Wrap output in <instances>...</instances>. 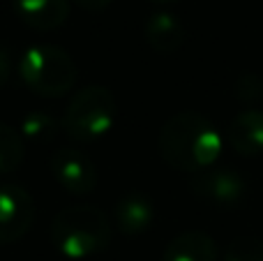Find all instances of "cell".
I'll list each match as a JSON object with an SVG mask.
<instances>
[{"label":"cell","instance_id":"cell-15","mask_svg":"<svg viewBox=\"0 0 263 261\" xmlns=\"http://www.w3.org/2000/svg\"><path fill=\"white\" fill-rule=\"evenodd\" d=\"M224 261H263V240L245 236L229 243Z\"/></svg>","mask_w":263,"mask_h":261},{"label":"cell","instance_id":"cell-8","mask_svg":"<svg viewBox=\"0 0 263 261\" xmlns=\"http://www.w3.org/2000/svg\"><path fill=\"white\" fill-rule=\"evenodd\" d=\"M153 220H155L153 199L145 197L143 192L123 194L114 206V225L125 236L143 234L145 229L153 227Z\"/></svg>","mask_w":263,"mask_h":261},{"label":"cell","instance_id":"cell-18","mask_svg":"<svg viewBox=\"0 0 263 261\" xmlns=\"http://www.w3.org/2000/svg\"><path fill=\"white\" fill-rule=\"evenodd\" d=\"M7 77H9V55L5 49H0V86L7 81Z\"/></svg>","mask_w":263,"mask_h":261},{"label":"cell","instance_id":"cell-19","mask_svg":"<svg viewBox=\"0 0 263 261\" xmlns=\"http://www.w3.org/2000/svg\"><path fill=\"white\" fill-rule=\"evenodd\" d=\"M157 5H173V3H180V0H153Z\"/></svg>","mask_w":263,"mask_h":261},{"label":"cell","instance_id":"cell-6","mask_svg":"<svg viewBox=\"0 0 263 261\" xmlns=\"http://www.w3.org/2000/svg\"><path fill=\"white\" fill-rule=\"evenodd\" d=\"M35 201L16 183L0 185V243H14L30 231L35 222Z\"/></svg>","mask_w":263,"mask_h":261},{"label":"cell","instance_id":"cell-3","mask_svg":"<svg viewBox=\"0 0 263 261\" xmlns=\"http://www.w3.org/2000/svg\"><path fill=\"white\" fill-rule=\"evenodd\" d=\"M21 81L35 95L60 97L77 83V65L65 49L53 44H32L18 60Z\"/></svg>","mask_w":263,"mask_h":261},{"label":"cell","instance_id":"cell-16","mask_svg":"<svg viewBox=\"0 0 263 261\" xmlns=\"http://www.w3.org/2000/svg\"><path fill=\"white\" fill-rule=\"evenodd\" d=\"M238 97L240 100H261L263 97V81L256 74H242L238 79Z\"/></svg>","mask_w":263,"mask_h":261},{"label":"cell","instance_id":"cell-13","mask_svg":"<svg viewBox=\"0 0 263 261\" xmlns=\"http://www.w3.org/2000/svg\"><path fill=\"white\" fill-rule=\"evenodd\" d=\"M18 129H21V132H18L21 139H26V141H30V143L46 146V143H51L58 137L60 123L51 114H46V111H28L21 118Z\"/></svg>","mask_w":263,"mask_h":261},{"label":"cell","instance_id":"cell-17","mask_svg":"<svg viewBox=\"0 0 263 261\" xmlns=\"http://www.w3.org/2000/svg\"><path fill=\"white\" fill-rule=\"evenodd\" d=\"M114 0H77V5L86 12H104Z\"/></svg>","mask_w":263,"mask_h":261},{"label":"cell","instance_id":"cell-2","mask_svg":"<svg viewBox=\"0 0 263 261\" xmlns=\"http://www.w3.org/2000/svg\"><path fill=\"white\" fill-rule=\"evenodd\" d=\"M51 240L65 259L83 261L106 250L111 240V222L95 206H69L51 222Z\"/></svg>","mask_w":263,"mask_h":261},{"label":"cell","instance_id":"cell-7","mask_svg":"<svg viewBox=\"0 0 263 261\" xmlns=\"http://www.w3.org/2000/svg\"><path fill=\"white\" fill-rule=\"evenodd\" d=\"M51 174L55 183L69 194H90L97 188V169L81 151L60 148L51 155Z\"/></svg>","mask_w":263,"mask_h":261},{"label":"cell","instance_id":"cell-14","mask_svg":"<svg viewBox=\"0 0 263 261\" xmlns=\"http://www.w3.org/2000/svg\"><path fill=\"white\" fill-rule=\"evenodd\" d=\"M26 160V146L14 127L0 123V174L14 171Z\"/></svg>","mask_w":263,"mask_h":261},{"label":"cell","instance_id":"cell-4","mask_svg":"<svg viewBox=\"0 0 263 261\" xmlns=\"http://www.w3.org/2000/svg\"><path fill=\"white\" fill-rule=\"evenodd\" d=\"M116 123V97L104 86H88L79 90L67 104L60 129L79 143H90L109 134Z\"/></svg>","mask_w":263,"mask_h":261},{"label":"cell","instance_id":"cell-1","mask_svg":"<svg viewBox=\"0 0 263 261\" xmlns=\"http://www.w3.org/2000/svg\"><path fill=\"white\" fill-rule=\"evenodd\" d=\"M224 148L219 129L196 111H180L164 123L159 132V153L178 171H205L215 166Z\"/></svg>","mask_w":263,"mask_h":261},{"label":"cell","instance_id":"cell-11","mask_svg":"<svg viewBox=\"0 0 263 261\" xmlns=\"http://www.w3.org/2000/svg\"><path fill=\"white\" fill-rule=\"evenodd\" d=\"M143 32H145V40H148L150 49H155L162 55L176 53L182 46V42H185V26L171 12H155L145 21Z\"/></svg>","mask_w":263,"mask_h":261},{"label":"cell","instance_id":"cell-9","mask_svg":"<svg viewBox=\"0 0 263 261\" xmlns=\"http://www.w3.org/2000/svg\"><path fill=\"white\" fill-rule=\"evenodd\" d=\"M227 141L236 153L256 157L263 153V111L245 109L233 116L227 127Z\"/></svg>","mask_w":263,"mask_h":261},{"label":"cell","instance_id":"cell-5","mask_svg":"<svg viewBox=\"0 0 263 261\" xmlns=\"http://www.w3.org/2000/svg\"><path fill=\"white\" fill-rule=\"evenodd\" d=\"M192 194L199 201H205L213 208L233 211L240 208L247 199V180L236 169H205L199 171L192 180Z\"/></svg>","mask_w":263,"mask_h":261},{"label":"cell","instance_id":"cell-10","mask_svg":"<svg viewBox=\"0 0 263 261\" xmlns=\"http://www.w3.org/2000/svg\"><path fill=\"white\" fill-rule=\"evenodd\" d=\"M16 14L32 30H55L69 16V0H14Z\"/></svg>","mask_w":263,"mask_h":261},{"label":"cell","instance_id":"cell-12","mask_svg":"<svg viewBox=\"0 0 263 261\" xmlns=\"http://www.w3.org/2000/svg\"><path fill=\"white\" fill-rule=\"evenodd\" d=\"M164 261H217V245L203 231H185L166 245Z\"/></svg>","mask_w":263,"mask_h":261}]
</instances>
